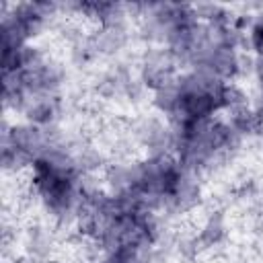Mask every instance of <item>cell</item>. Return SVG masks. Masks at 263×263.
Wrapping results in <instances>:
<instances>
[{
	"label": "cell",
	"mask_w": 263,
	"mask_h": 263,
	"mask_svg": "<svg viewBox=\"0 0 263 263\" xmlns=\"http://www.w3.org/2000/svg\"><path fill=\"white\" fill-rule=\"evenodd\" d=\"M253 39H255V45L263 51V27H257L255 33H253Z\"/></svg>",
	"instance_id": "cell-1"
}]
</instances>
